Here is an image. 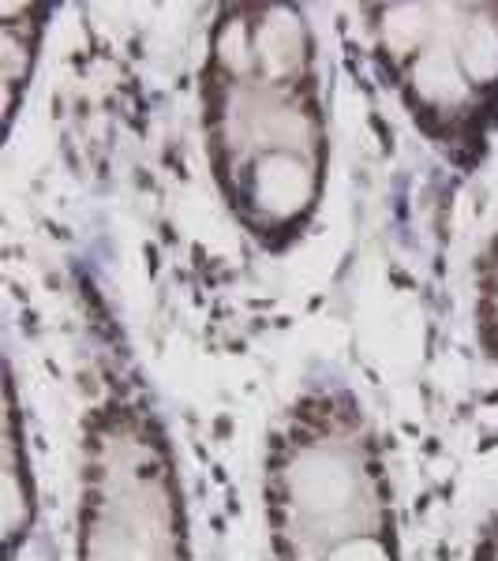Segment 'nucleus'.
I'll return each mask as SVG.
<instances>
[{"label": "nucleus", "mask_w": 498, "mask_h": 561, "mask_svg": "<svg viewBox=\"0 0 498 561\" xmlns=\"http://www.w3.org/2000/svg\"><path fill=\"white\" fill-rule=\"evenodd\" d=\"M53 4H0V98H4V135H12L26 90L38 71V53L49 31Z\"/></svg>", "instance_id": "obj_6"}, {"label": "nucleus", "mask_w": 498, "mask_h": 561, "mask_svg": "<svg viewBox=\"0 0 498 561\" xmlns=\"http://www.w3.org/2000/svg\"><path fill=\"white\" fill-rule=\"evenodd\" d=\"M262 520L274 561H330L401 536L383 431L346 382H312L274 420L262 454Z\"/></svg>", "instance_id": "obj_2"}, {"label": "nucleus", "mask_w": 498, "mask_h": 561, "mask_svg": "<svg viewBox=\"0 0 498 561\" xmlns=\"http://www.w3.org/2000/svg\"><path fill=\"white\" fill-rule=\"evenodd\" d=\"M4 510H0V531H4V561H15L20 547L31 539L34 517H38V497H34V465H31V446H26V427H23V404H20V386H15L12 364H8V382H4Z\"/></svg>", "instance_id": "obj_5"}, {"label": "nucleus", "mask_w": 498, "mask_h": 561, "mask_svg": "<svg viewBox=\"0 0 498 561\" xmlns=\"http://www.w3.org/2000/svg\"><path fill=\"white\" fill-rule=\"evenodd\" d=\"M76 561H192L173 438L124 359L102 367L83 412Z\"/></svg>", "instance_id": "obj_3"}, {"label": "nucleus", "mask_w": 498, "mask_h": 561, "mask_svg": "<svg viewBox=\"0 0 498 561\" xmlns=\"http://www.w3.org/2000/svg\"><path fill=\"white\" fill-rule=\"evenodd\" d=\"M199 128L233 225L267 255L293 251L330 184V108L304 8H217L199 65Z\"/></svg>", "instance_id": "obj_1"}, {"label": "nucleus", "mask_w": 498, "mask_h": 561, "mask_svg": "<svg viewBox=\"0 0 498 561\" xmlns=\"http://www.w3.org/2000/svg\"><path fill=\"white\" fill-rule=\"evenodd\" d=\"M473 333L484 359L498 367V225L473 262Z\"/></svg>", "instance_id": "obj_7"}, {"label": "nucleus", "mask_w": 498, "mask_h": 561, "mask_svg": "<svg viewBox=\"0 0 498 561\" xmlns=\"http://www.w3.org/2000/svg\"><path fill=\"white\" fill-rule=\"evenodd\" d=\"M371 65L428 147L473 176L498 139V4H364Z\"/></svg>", "instance_id": "obj_4"}]
</instances>
